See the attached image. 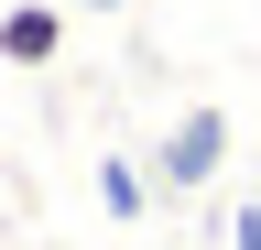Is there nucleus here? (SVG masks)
Wrapping results in <instances>:
<instances>
[{
    "label": "nucleus",
    "instance_id": "nucleus-1",
    "mask_svg": "<svg viewBox=\"0 0 261 250\" xmlns=\"http://www.w3.org/2000/svg\"><path fill=\"white\" fill-rule=\"evenodd\" d=\"M218 163H228V109L218 98H185L174 131H163V152H152V196L174 207V196H196V185H218Z\"/></svg>",
    "mask_w": 261,
    "mask_h": 250
},
{
    "label": "nucleus",
    "instance_id": "nucleus-2",
    "mask_svg": "<svg viewBox=\"0 0 261 250\" xmlns=\"http://www.w3.org/2000/svg\"><path fill=\"white\" fill-rule=\"evenodd\" d=\"M0 54H11L22 76L55 66V54H65V0H11V11H0Z\"/></svg>",
    "mask_w": 261,
    "mask_h": 250
},
{
    "label": "nucleus",
    "instance_id": "nucleus-3",
    "mask_svg": "<svg viewBox=\"0 0 261 250\" xmlns=\"http://www.w3.org/2000/svg\"><path fill=\"white\" fill-rule=\"evenodd\" d=\"M98 196H109V217H142V207H152V174H130V163H98Z\"/></svg>",
    "mask_w": 261,
    "mask_h": 250
},
{
    "label": "nucleus",
    "instance_id": "nucleus-4",
    "mask_svg": "<svg viewBox=\"0 0 261 250\" xmlns=\"http://www.w3.org/2000/svg\"><path fill=\"white\" fill-rule=\"evenodd\" d=\"M228 250H261V196H250L240 217H228Z\"/></svg>",
    "mask_w": 261,
    "mask_h": 250
},
{
    "label": "nucleus",
    "instance_id": "nucleus-5",
    "mask_svg": "<svg viewBox=\"0 0 261 250\" xmlns=\"http://www.w3.org/2000/svg\"><path fill=\"white\" fill-rule=\"evenodd\" d=\"M65 11H120V0H65Z\"/></svg>",
    "mask_w": 261,
    "mask_h": 250
},
{
    "label": "nucleus",
    "instance_id": "nucleus-6",
    "mask_svg": "<svg viewBox=\"0 0 261 250\" xmlns=\"http://www.w3.org/2000/svg\"><path fill=\"white\" fill-rule=\"evenodd\" d=\"M0 87H11V54H0Z\"/></svg>",
    "mask_w": 261,
    "mask_h": 250
},
{
    "label": "nucleus",
    "instance_id": "nucleus-7",
    "mask_svg": "<svg viewBox=\"0 0 261 250\" xmlns=\"http://www.w3.org/2000/svg\"><path fill=\"white\" fill-rule=\"evenodd\" d=\"M0 11H11V0H0Z\"/></svg>",
    "mask_w": 261,
    "mask_h": 250
}]
</instances>
